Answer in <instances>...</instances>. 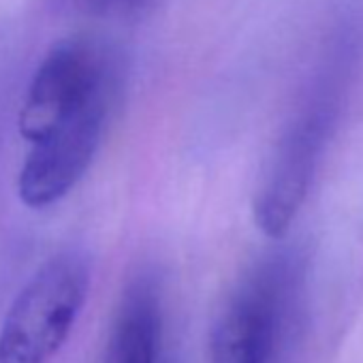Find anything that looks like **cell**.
<instances>
[{
    "instance_id": "obj_1",
    "label": "cell",
    "mask_w": 363,
    "mask_h": 363,
    "mask_svg": "<svg viewBox=\"0 0 363 363\" xmlns=\"http://www.w3.org/2000/svg\"><path fill=\"white\" fill-rule=\"evenodd\" d=\"M124 86L120 50L92 35L58 41L37 67L20 133L30 143L18 177L26 208L65 199L90 169Z\"/></svg>"
},
{
    "instance_id": "obj_2",
    "label": "cell",
    "mask_w": 363,
    "mask_h": 363,
    "mask_svg": "<svg viewBox=\"0 0 363 363\" xmlns=\"http://www.w3.org/2000/svg\"><path fill=\"white\" fill-rule=\"evenodd\" d=\"M357 50V26L348 20L337 24L265 167L252 212L272 240L286 235L306 203L350 86Z\"/></svg>"
},
{
    "instance_id": "obj_3",
    "label": "cell",
    "mask_w": 363,
    "mask_h": 363,
    "mask_svg": "<svg viewBox=\"0 0 363 363\" xmlns=\"http://www.w3.org/2000/svg\"><path fill=\"white\" fill-rule=\"evenodd\" d=\"M92 280L82 250L50 257L22 286L0 325V363H50L69 340Z\"/></svg>"
},
{
    "instance_id": "obj_4",
    "label": "cell",
    "mask_w": 363,
    "mask_h": 363,
    "mask_svg": "<svg viewBox=\"0 0 363 363\" xmlns=\"http://www.w3.org/2000/svg\"><path fill=\"white\" fill-rule=\"evenodd\" d=\"M297 269L291 257H269L235 286L210 337V363H274Z\"/></svg>"
},
{
    "instance_id": "obj_5",
    "label": "cell",
    "mask_w": 363,
    "mask_h": 363,
    "mask_svg": "<svg viewBox=\"0 0 363 363\" xmlns=\"http://www.w3.org/2000/svg\"><path fill=\"white\" fill-rule=\"evenodd\" d=\"M162 344L160 289L141 272L124 286L111 331V363H158Z\"/></svg>"
},
{
    "instance_id": "obj_6",
    "label": "cell",
    "mask_w": 363,
    "mask_h": 363,
    "mask_svg": "<svg viewBox=\"0 0 363 363\" xmlns=\"http://www.w3.org/2000/svg\"><path fill=\"white\" fill-rule=\"evenodd\" d=\"M75 13L90 18H118L145 7L150 0H60Z\"/></svg>"
}]
</instances>
